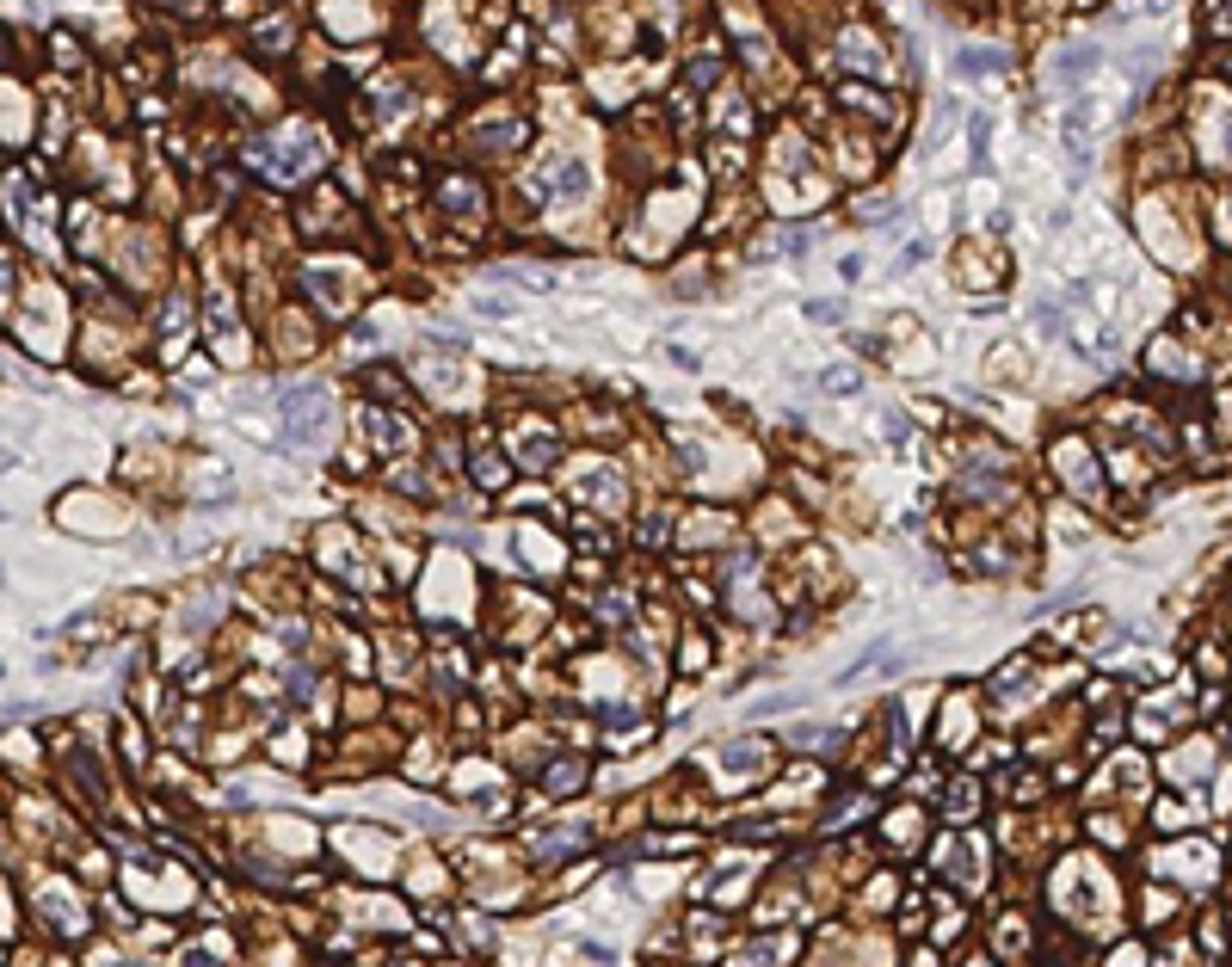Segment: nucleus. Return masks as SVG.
Here are the masks:
<instances>
[{
    "mask_svg": "<svg viewBox=\"0 0 1232 967\" xmlns=\"http://www.w3.org/2000/svg\"><path fill=\"white\" fill-rule=\"evenodd\" d=\"M253 160L272 173L277 185H290V179H302V173H315L320 160H327V142H320L315 130H290L284 142H259Z\"/></svg>",
    "mask_w": 1232,
    "mask_h": 967,
    "instance_id": "obj_1",
    "label": "nucleus"
},
{
    "mask_svg": "<svg viewBox=\"0 0 1232 967\" xmlns=\"http://www.w3.org/2000/svg\"><path fill=\"white\" fill-rule=\"evenodd\" d=\"M277 419H284V444H315L327 426V394L320 389H284L277 394Z\"/></svg>",
    "mask_w": 1232,
    "mask_h": 967,
    "instance_id": "obj_2",
    "label": "nucleus"
},
{
    "mask_svg": "<svg viewBox=\"0 0 1232 967\" xmlns=\"http://www.w3.org/2000/svg\"><path fill=\"white\" fill-rule=\"evenodd\" d=\"M1097 68H1103V50H1097V43H1060V50L1048 56V81L1060 86L1066 99L1084 93V81H1091Z\"/></svg>",
    "mask_w": 1232,
    "mask_h": 967,
    "instance_id": "obj_3",
    "label": "nucleus"
},
{
    "mask_svg": "<svg viewBox=\"0 0 1232 967\" xmlns=\"http://www.w3.org/2000/svg\"><path fill=\"white\" fill-rule=\"evenodd\" d=\"M585 185H592L585 160H574V154H549V160H542V173L531 179V192H536L542 203H561V198H585Z\"/></svg>",
    "mask_w": 1232,
    "mask_h": 967,
    "instance_id": "obj_4",
    "label": "nucleus"
},
{
    "mask_svg": "<svg viewBox=\"0 0 1232 967\" xmlns=\"http://www.w3.org/2000/svg\"><path fill=\"white\" fill-rule=\"evenodd\" d=\"M345 284H351L345 266H308V296H315L320 315H333V320L351 309V290H345Z\"/></svg>",
    "mask_w": 1232,
    "mask_h": 967,
    "instance_id": "obj_5",
    "label": "nucleus"
},
{
    "mask_svg": "<svg viewBox=\"0 0 1232 967\" xmlns=\"http://www.w3.org/2000/svg\"><path fill=\"white\" fill-rule=\"evenodd\" d=\"M1091 124H1097V99L1091 93H1073V106H1066V117H1060V136H1066V154L1078 160H1091Z\"/></svg>",
    "mask_w": 1232,
    "mask_h": 967,
    "instance_id": "obj_6",
    "label": "nucleus"
},
{
    "mask_svg": "<svg viewBox=\"0 0 1232 967\" xmlns=\"http://www.w3.org/2000/svg\"><path fill=\"white\" fill-rule=\"evenodd\" d=\"M358 426H364V437H370L376 450H389V457H394V450H407V444H414V432H407L394 413H383V407H370V401L358 407Z\"/></svg>",
    "mask_w": 1232,
    "mask_h": 967,
    "instance_id": "obj_7",
    "label": "nucleus"
},
{
    "mask_svg": "<svg viewBox=\"0 0 1232 967\" xmlns=\"http://www.w3.org/2000/svg\"><path fill=\"white\" fill-rule=\"evenodd\" d=\"M475 142L487 154H500V149H511V142H524V124L518 117H500V124H475Z\"/></svg>",
    "mask_w": 1232,
    "mask_h": 967,
    "instance_id": "obj_8",
    "label": "nucleus"
},
{
    "mask_svg": "<svg viewBox=\"0 0 1232 967\" xmlns=\"http://www.w3.org/2000/svg\"><path fill=\"white\" fill-rule=\"evenodd\" d=\"M1054 462H1066V475H1073L1078 493H1097V468H1091V457H1084L1078 444H1060V450H1054Z\"/></svg>",
    "mask_w": 1232,
    "mask_h": 967,
    "instance_id": "obj_9",
    "label": "nucleus"
},
{
    "mask_svg": "<svg viewBox=\"0 0 1232 967\" xmlns=\"http://www.w3.org/2000/svg\"><path fill=\"white\" fill-rule=\"evenodd\" d=\"M1005 50H956V75H999Z\"/></svg>",
    "mask_w": 1232,
    "mask_h": 967,
    "instance_id": "obj_10",
    "label": "nucleus"
},
{
    "mask_svg": "<svg viewBox=\"0 0 1232 967\" xmlns=\"http://www.w3.org/2000/svg\"><path fill=\"white\" fill-rule=\"evenodd\" d=\"M783 955H789V943H783V936H758V943L746 949V967H776Z\"/></svg>",
    "mask_w": 1232,
    "mask_h": 967,
    "instance_id": "obj_11",
    "label": "nucleus"
},
{
    "mask_svg": "<svg viewBox=\"0 0 1232 967\" xmlns=\"http://www.w3.org/2000/svg\"><path fill=\"white\" fill-rule=\"evenodd\" d=\"M819 389H826V394H857L863 376L850 370V364H832V370H819Z\"/></svg>",
    "mask_w": 1232,
    "mask_h": 967,
    "instance_id": "obj_12",
    "label": "nucleus"
},
{
    "mask_svg": "<svg viewBox=\"0 0 1232 967\" xmlns=\"http://www.w3.org/2000/svg\"><path fill=\"white\" fill-rule=\"evenodd\" d=\"M967 136H974V142H967V154H974V167H986V136H992V117L980 111L974 124H967Z\"/></svg>",
    "mask_w": 1232,
    "mask_h": 967,
    "instance_id": "obj_13",
    "label": "nucleus"
},
{
    "mask_svg": "<svg viewBox=\"0 0 1232 967\" xmlns=\"http://www.w3.org/2000/svg\"><path fill=\"white\" fill-rule=\"evenodd\" d=\"M580 783H585V765H580V758H567V765L549 770V789H555V795H561V789H580Z\"/></svg>",
    "mask_w": 1232,
    "mask_h": 967,
    "instance_id": "obj_14",
    "label": "nucleus"
},
{
    "mask_svg": "<svg viewBox=\"0 0 1232 967\" xmlns=\"http://www.w3.org/2000/svg\"><path fill=\"white\" fill-rule=\"evenodd\" d=\"M727 765H765V745H722Z\"/></svg>",
    "mask_w": 1232,
    "mask_h": 967,
    "instance_id": "obj_15",
    "label": "nucleus"
},
{
    "mask_svg": "<svg viewBox=\"0 0 1232 967\" xmlns=\"http://www.w3.org/2000/svg\"><path fill=\"white\" fill-rule=\"evenodd\" d=\"M801 696H765V702H752V715H783V709H795Z\"/></svg>",
    "mask_w": 1232,
    "mask_h": 967,
    "instance_id": "obj_16",
    "label": "nucleus"
},
{
    "mask_svg": "<svg viewBox=\"0 0 1232 967\" xmlns=\"http://www.w3.org/2000/svg\"><path fill=\"white\" fill-rule=\"evenodd\" d=\"M924 253H931V247H924V241H912V247H900V271H912V266H918V259H924Z\"/></svg>",
    "mask_w": 1232,
    "mask_h": 967,
    "instance_id": "obj_17",
    "label": "nucleus"
},
{
    "mask_svg": "<svg viewBox=\"0 0 1232 967\" xmlns=\"http://www.w3.org/2000/svg\"><path fill=\"white\" fill-rule=\"evenodd\" d=\"M808 315H814V320H839L844 309H839V302H808Z\"/></svg>",
    "mask_w": 1232,
    "mask_h": 967,
    "instance_id": "obj_18",
    "label": "nucleus"
},
{
    "mask_svg": "<svg viewBox=\"0 0 1232 967\" xmlns=\"http://www.w3.org/2000/svg\"><path fill=\"white\" fill-rule=\"evenodd\" d=\"M1165 7H1171V0H1127L1122 12H1165Z\"/></svg>",
    "mask_w": 1232,
    "mask_h": 967,
    "instance_id": "obj_19",
    "label": "nucleus"
},
{
    "mask_svg": "<svg viewBox=\"0 0 1232 967\" xmlns=\"http://www.w3.org/2000/svg\"><path fill=\"white\" fill-rule=\"evenodd\" d=\"M185 967H216L210 955H203V949H192V955H185Z\"/></svg>",
    "mask_w": 1232,
    "mask_h": 967,
    "instance_id": "obj_20",
    "label": "nucleus"
}]
</instances>
